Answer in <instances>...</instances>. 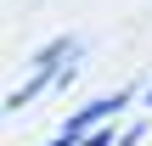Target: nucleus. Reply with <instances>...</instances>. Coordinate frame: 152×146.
<instances>
[{
    "label": "nucleus",
    "instance_id": "f257e3e1",
    "mask_svg": "<svg viewBox=\"0 0 152 146\" xmlns=\"http://www.w3.org/2000/svg\"><path fill=\"white\" fill-rule=\"evenodd\" d=\"M130 96H135V90H113V96H96V101H85L79 113H68V118H62V135H73V141H85V135H96L107 113H118V107H130Z\"/></svg>",
    "mask_w": 152,
    "mask_h": 146
},
{
    "label": "nucleus",
    "instance_id": "f03ea898",
    "mask_svg": "<svg viewBox=\"0 0 152 146\" xmlns=\"http://www.w3.org/2000/svg\"><path fill=\"white\" fill-rule=\"evenodd\" d=\"M51 84H56V79H45V73H34V79H28L23 90H11V96H6V113H23L28 101H39V96H51Z\"/></svg>",
    "mask_w": 152,
    "mask_h": 146
},
{
    "label": "nucleus",
    "instance_id": "7ed1b4c3",
    "mask_svg": "<svg viewBox=\"0 0 152 146\" xmlns=\"http://www.w3.org/2000/svg\"><path fill=\"white\" fill-rule=\"evenodd\" d=\"M79 73H85V51H79V56H73V62L56 73V84H51V90H73V84H79Z\"/></svg>",
    "mask_w": 152,
    "mask_h": 146
},
{
    "label": "nucleus",
    "instance_id": "20e7f679",
    "mask_svg": "<svg viewBox=\"0 0 152 146\" xmlns=\"http://www.w3.org/2000/svg\"><path fill=\"white\" fill-rule=\"evenodd\" d=\"M147 129H152V118H135V124L118 135V146H141V135H147Z\"/></svg>",
    "mask_w": 152,
    "mask_h": 146
},
{
    "label": "nucleus",
    "instance_id": "39448f33",
    "mask_svg": "<svg viewBox=\"0 0 152 146\" xmlns=\"http://www.w3.org/2000/svg\"><path fill=\"white\" fill-rule=\"evenodd\" d=\"M79 146H118V135H113V129H96V135H85Z\"/></svg>",
    "mask_w": 152,
    "mask_h": 146
},
{
    "label": "nucleus",
    "instance_id": "423d86ee",
    "mask_svg": "<svg viewBox=\"0 0 152 146\" xmlns=\"http://www.w3.org/2000/svg\"><path fill=\"white\" fill-rule=\"evenodd\" d=\"M45 146H79V141H73V135H56V141H45Z\"/></svg>",
    "mask_w": 152,
    "mask_h": 146
},
{
    "label": "nucleus",
    "instance_id": "0eeeda50",
    "mask_svg": "<svg viewBox=\"0 0 152 146\" xmlns=\"http://www.w3.org/2000/svg\"><path fill=\"white\" fill-rule=\"evenodd\" d=\"M147 101H152V90H147Z\"/></svg>",
    "mask_w": 152,
    "mask_h": 146
}]
</instances>
